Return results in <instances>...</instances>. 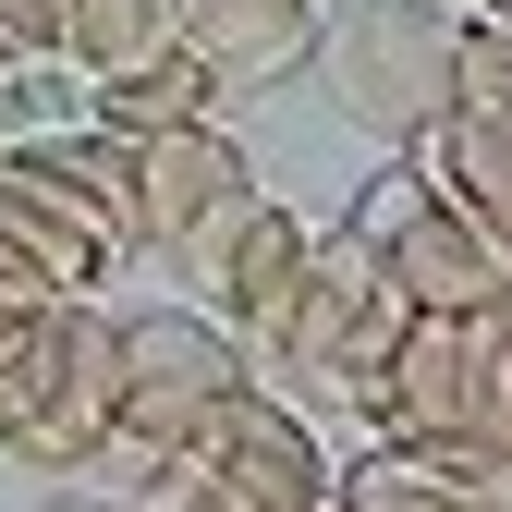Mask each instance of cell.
<instances>
[{
  "label": "cell",
  "instance_id": "13",
  "mask_svg": "<svg viewBox=\"0 0 512 512\" xmlns=\"http://www.w3.org/2000/svg\"><path fill=\"white\" fill-rule=\"evenodd\" d=\"M61 61V0H0V74Z\"/></svg>",
  "mask_w": 512,
  "mask_h": 512
},
{
  "label": "cell",
  "instance_id": "8",
  "mask_svg": "<svg viewBox=\"0 0 512 512\" xmlns=\"http://www.w3.org/2000/svg\"><path fill=\"white\" fill-rule=\"evenodd\" d=\"M183 269L208 281V305H220L232 342H269V317L293 305V269H305V220L269 196V183H244V196L183 244Z\"/></svg>",
  "mask_w": 512,
  "mask_h": 512
},
{
  "label": "cell",
  "instance_id": "14",
  "mask_svg": "<svg viewBox=\"0 0 512 512\" xmlns=\"http://www.w3.org/2000/svg\"><path fill=\"white\" fill-rule=\"evenodd\" d=\"M37 305H49V293H37L25 269H0V342H13V330H25V317H37Z\"/></svg>",
  "mask_w": 512,
  "mask_h": 512
},
{
  "label": "cell",
  "instance_id": "7",
  "mask_svg": "<svg viewBox=\"0 0 512 512\" xmlns=\"http://www.w3.org/2000/svg\"><path fill=\"white\" fill-rule=\"evenodd\" d=\"M183 476H196L220 512H330V452H317V427L281 403V391H244L220 403V427L183 452Z\"/></svg>",
  "mask_w": 512,
  "mask_h": 512
},
{
  "label": "cell",
  "instance_id": "12",
  "mask_svg": "<svg viewBox=\"0 0 512 512\" xmlns=\"http://www.w3.org/2000/svg\"><path fill=\"white\" fill-rule=\"evenodd\" d=\"M171 49V0H61V74H135Z\"/></svg>",
  "mask_w": 512,
  "mask_h": 512
},
{
  "label": "cell",
  "instance_id": "15",
  "mask_svg": "<svg viewBox=\"0 0 512 512\" xmlns=\"http://www.w3.org/2000/svg\"><path fill=\"white\" fill-rule=\"evenodd\" d=\"M452 13H500V25H512V0H452Z\"/></svg>",
  "mask_w": 512,
  "mask_h": 512
},
{
  "label": "cell",
  "instance_id": "5",
  "mask_svg": "<svg viewBox=\"0 0 512 512\" xmlns=\"http://www.w3.org/2000/svg\"><path fill=\"white\" fill-rule=\"evenodd\" d=\"M452 49H464L452 0H342L305 61H330V110L354 122V135L415 147L439 122V98H452Z\"/></svg>",
  "mask_w": 512,
  "mask_h": 512
},
{
  "label": "cell",
  "instance_id": "10",
  "mask_svg": "<svg viewBox=\"0 0 512 512\" xmlns=\"http://www.w3.org/2000/svg\"><path fill=\"white\" fill-rule=\"evenodd\" d=\"M171 49L208 74V98H269L305 74L317 49V0H171Z\"/></svg>",
  "mask_w": 512,
  "mask_h": 512
},
{
  "label": "cell",
  "instance_id": "6",
  "mask_svg": "<svg viewBox=\"0 0 512 512\" xmlns=\"http://www.w3.org/2000/svg\"><path fill=\"white\" fill-rule=\"evenodd\" d=\"M403 330L391 281H378V256L354 232H305V269H293V305L269 317V342H256V366L269 378H330V391H354V378L378 366V342Z\"/></svg>",
  "mask_w": 512,
  "mask_h": 512
},
{
  "label": "cell",
  "instance_id": "2",
  "mask_svg": "<svg viewBox=\"0 0 512 512\" xmlns=\"http://www.w3.org/2000/svg\"><path fill=\"white\" fill-rule=\"evenodd\" d=\"M244 378L256 366H244V342L220 330L208 305H122L110 317V452L135 476L183 464L220 427V403L244 391Z\"/></svg>",
  "mask_w": 512,
  "mask_h": 512
},
{
  "label": "cell",
  "instance_id": "11",
  "mask_svg": "<svg viewBox=\"0 0 512 512\" xmlns=\"http://www.w3.org/2000/svg\"><path fill=\"white\" fill-rule=\"evenodd\" d=\"M86 122H110V135H171V122H220V98H208V74L183 49H159V61H135V74H98Z\"/></svg>",
  "mask_w": 512,
  "mask_h": 512
},
{
  "label": "cell",
  "instance_id": "4",
  "mask_svg": "<svg viewBox=\"0 0 512 512\" xmlns=\"http://www.w3.org/2000/svg\"><path fill=\"white\" fill-rule=\"evenodd\" d=\"M342 232L378 256V281H391L403 317H512V232L464 220L452 196H427L415 147H391L366 171V196H354Z\"/></svg>",
  "mask_w": 512,
  "mask_h": 512
},
{
  "label": "cell",
  "instance_id": "9",
  "mask_svg": "<svg viewBox=\"0 0 512 512\" xmlns=\"http://www.w3.org/2000/svg\"><path fill=\"white\" fill-rule=\"evenodd\" d=\"M122 147H135V256H183L256 183V159L220 122H171V135H122Z\"/></svg>",
  "mask_w": 512,
  "mask_h": 512
},
{
  "label": "cell",
  "instance_id": "1",
  "mask_svg": "<svg viewBox=\"0 0 512 512\" xmlns=\"http://www.w3.org/2000/svg\"><path fill=\"white\" fill-rule=\"evenodd\" d=\"M342 403L403 452H512V317H403Z\"/></svg>",
  "mask_w": 512,
  "mask_h": 512
},
{
  "label": "cell",
  "instance_id": "3",
  "mask_svg": "<svg viewBox=\"0 0 512 512\" xmlns=\"http://www.w3.org/2000/svg\"><path fill=\"white\" fill-rule=\"evenodd\" d=\"M0 464L25 476L110 464V305L98 293H49L0 342Z\"/></svg>",
  "mask_w": 512,
  "mask_h": 512
}]
</instances>
